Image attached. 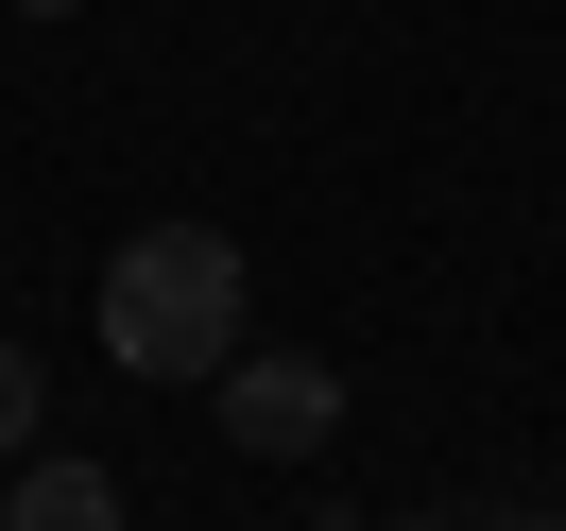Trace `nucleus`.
Returning a JSON list of instances; mask_svg holds the SVG:
<instances>
[{
  "instance_id": "obj_1",
  "label": "nucleus",
  "mask_w": 566,
  "mask_h": 531,
  "mask_svg": "<svg viewBox=\"0 0 566 531\" xmlns=\"http://www.w3.org/2000/svg\"><path fill=\"white\" fill-rule=\"evenodd\" d=\"M104 360L120 378H223L241 360V241L223 223H138L104 257Z\"/></svg>"
},
{
  "instance_id": "obj_2",
  "label": "nucleus",
  "mask_w": 566,
  "mask_h": 531,
  "mask_svg": "<svg viewBox=\"0 0 566 531\" xmlns=\"http://www.w3.org/2000/svg\"><path fill=\"white\" fill-rule=\"evenodd\" d=\"M223 446H258V463H310L326 428H344V378H326L310 343H258V360H223Z\"/></svg>"
},
{
  "instance_id": "obj_3",
  "label": "nucleus",
  "mask_w": 566,
  "mask_h": 531,
  "mask_svg": "<svg viewBox=\"0 0 566 531\" xmlns=\"http://www.w3.org/2000/svg\"><path fill=\"white\" fill-rule=\"evenodd\" d=\"M0 531H120V480H104V463H18Z\"/></svg>"
},
{
  "instance_id": "obj_4",
  "label": "nucleus",
  "mask_w": 566,
  "mask_h": 531,
  "mask_svg": "<svg viewBox=\"0 0 566 531\" xmlns=\"http://www.w3.org/2000/svg\"><path fill=\"white\" fill-rule=\"evenodd\" d=\"M0 446H35V343H0Z\"/></svg>"
},
{
  "instance_id": "obj_5",
  "label": "nucleus",
  "mask_w": 566,
  "mask_h": 531,
  "mask_svg": "<svg viewBox=\"0 0 566 531\" xmlns=\"http://www.w3.org/2000/svg\"><path fill=\"white\" fill-rule=\"evenodd\" d=\"M378 531H463V514H378Z\"/></svg>"
},
{
  "instance_id": "obj_6",
  "label": "nucleus",
  "mask_w": 566,
  "mask_h": 531,
  "mask_svg": "<svg viewBox=\"0 0 566 531\" xmlns=\"http://www.w3.org/2000/svg\"><path fill=\"white\" fill-rule=\"evenodd\" d=\"M18 18H70V0H18Z\"/></svg>"
},
{
  "instance_id": "obj_7",
  "label": "nucleus",
  "mask_w": 566,
  "mask_h": 531,
  "mask_svg": "<svg viewBox=\"0 0 566 531\" xmlns=\"http://www.w3.org/2000/svg\"><path fill=\"white\" fill-rule=\"evenodd\" d=\"M515 531H566V514H515Z\"/></svg>"
}]
</instances>
